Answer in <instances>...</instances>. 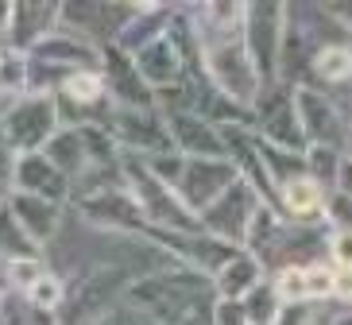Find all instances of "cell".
Here are the masks:
<instances>
[{"instance_id": "obj_3", "label": "cell", "mask_w": 352, "mask_h": 325, "mask_svg": "<svg viewBox=\"0 0 352 325\" xmlns=\"http://www.w3.org/2000/svg\"><path fill=\"white\" fill-rule=\"evenodd\" d=\"M232 182H236V163H228V159H186V163H182V175H178V182H175V194L186 210L201 213V210H209Z\"/></svg>"}, {"instance_id": "obj_15", "label": "cell", "mask_w": 352, "mask_h": 325, "mask_svg": "<svg viewBox=\"0 0 352 325\" xmlns=\"http://www.w3.org/2000/svg\"><path fill=\"white\" fill-rule=\"evenodd\" d=\"M279 201L283 210L290 213L294 221H302V225H314V221H325V190L318 186L314 179H290L279 186Z\"/></svg>"}, {"instance_id": "obj_5", "label": "cell", "mask_w": 352, "mask_h": 325, "mask_svg": "<svg viewBox=\"0 0 352 325\" xmlns=\"http://www.w3.org/2000/svg\"><path fill=\"white\" fill-rule=\"evenodd\" d=\"M294 113H298V128L306 144L344 151V116L337 113L329 97L314 93V89H298L294 93Z\"/></svg>"}, {"instance_id": "obj_12", "label": "cell", "mask_w": 352, "mask_h": 325, "mask_svg": "<svg viewBox=\"0 0 352 325\" xmlns=\"http://www.w3.org/2000/svg\"><path fill=\"white\" fill-rule=\"evenodd\" d=\"M63 16L58 4H12V51H28L35 43H43L47 35L54 32V20Z\"/></svg>"}, {"instance_id": "obj_14", "label": "cell", "mask_w": 352, "mask_h": 325, "mask_svg": "<svg viewBox=\"0 0 352 325\" xmlns=\"http://www.w3.org/2000/svg\"><path fill=\"white\" fill-rule=\"evenodd\" d=\"M8 213L16 217V225H20L35 244L54 240L58 221H63V210H58V205H51V201H43V198H32V194H12Z\"/></svg>"}, {"instance_id": "obj_2", "label": "cell", "mask_w": 352, "mask_h": 325, "mask_svg": "<svg viewBox=\"0 0 352 325\" xmlns=\"http://www.w3.org/2000/svg\"><path fill=\"white\" fill-rule=\"evenodd\" d=\"M206 66L209 78L217 82L221 97H228L232 105H248L259 93V74L248 58L244 39H228V43H206Z\"/></svg>"}, {"instance_id": "obj_8", "label": "cell", "mask_w": 352, "mask_h": 325, "mask_svg": "<svg viewBox=\"0 0 352 325\" xmlns=\"http://www.w3.org/2000/svg\"><path fill=\"white\" fill-rule=\"evenodd\" d=\"M132 66H135V74L147 82V89L151 93H163V89H175V85H182V54H178V47H175V39L170 35H159L155 43H147L144 51H135L132 54Z\"/></svg>"}, {"instance_id": "obj_25", "label": "cell", "mask_w": 352, "mask_h": 325, "mask_svg": "<svg viewBox=\"0 0 352 325\" xmlns=\"http://www.w3.org/2000/svg\"><path fill=\"white\" fill-rule=\"evenodd\" d=\"M337 186H341V194L352 201V159H341V175H337Z\"/></svg>"}, {"instance_id": "obj_20", "label": "cell", "mask_w": 352, "mask_h": 325, "mask_svg": "<svg viewBox=\"0 0 352 325\" xmlns=\"http://www.w3.org/2000/svg\"><path fill=\"white\" fill-rule=\"evenodd\" d=\"M337 175H341V151H333V147H310L306 151V179H314L325 190V182H337Z\"/></svg>"}, {"instance_id": "obj_7", "label": "cell", "mask_w": 352, "mask_h": 325, "mask_svg": "<svg viewBox=\"0 0 352 325\" xmlns=\"http://www.w3.org/2000/svg\"><path fill=\"white\" fill-rule=\"evenodd\" d=\"M279 306H302V302H325L333 298V267L329 263H290L271 283Z\"/></svg>"}, {"instance_id": "obj_17", "label": "cell", "mask_w": 352, "mask_h": 325, "mask_svg": "<svg viewBox=\"0 0 352 325\" xmlns=\"http://www.w3.org/2000/svg\"><path fill=\"white\" fill-rule=\"evenodd\" d=\"M314 74H318L321 82L329 85H341L352 78V47H321L318 54H314Z\"/></svg>"}, {"instance_id": "obj_19", "label": "cell", "mask_w": 352, "mask_h": 325, "mask_svg": "<svg viewBox=\"0 0 352 325\" xmlns=\"http://www.w3.org/2000/svg\"><path fill=\"white\" fill-rule=\"evenodd\" d=\"M66 101H78V105H94L104 97V78L97 70H74L63 85Z\"/></svg>"}, {"instance_id": "obj_1", "label": "cell", "mask_w": 352, "mask_h": 325, "mask_svg": "<svg viewBox=\"0 0 352 325\" xmlns=\"http://www.w3.org/2000/svg\"><path fill=\"white\" fill-rule=\"evenodd\" d=\"M256 210H259V194L252 190V182L236 179L209 210L197 213V221H201L206 236L228 244V248H236V244H244V236H248V225H252V217H256Z\"/></svg>"}, {"instance_id": "obj_13", "label": "cell", "mask_w": 352, "mask_h": 325, "mask_svg": "<svg viewBox=\"0 0 352 325\" xmlns=\"http://www.w3.org/2000/svg\"><path fill=\"white\" fill-rule=\"evenodd\" d=\"M259 283H263V263L252 252H236L217 275H213L217 302H244Z\"/></svg>"}, {"instance_id": "obj_11", "label": "cell", "mask_w": 352, "mask_h": 325, "mask_svg": "<svg viewBox=\"0 0 352 325\" xmlns=\"http://www.w3.org/2000/svg\"><path fill=\"white\" fill-rule=\"evenodd\" d=\"M82 210L85 217L94 221V225H101V229H140L144 221H140V205H135L132 194H124V190H101V194H94V198H82Z\"/></svg>"}, {"instance_id": "obj_4", "label": "cell", "mask_w": 352, "mask_h": 325, "mask_svg": "<svg viewBox=\"0 0 352 325\" xmlns=\"http://www.w3.org/2000/svg\"><path fill=\"white\" fill-rule=\"evenodd\" d=\"M283 8L275 4H252L244 16V47L259 78H271L279 70V47H283Z\"/></svg>"}, {"instance_id": "obj_9", "label": "cell", "mask_w": 352, "mask_h": 325, "mask_svg": "<svg viewBox=\"0 0 352 325\" xmlns=\"http://www.w3.org/2000/svg\"><path fill=\"white\" fill-rule=\"evenodd\" d=\"M116 116H120V120H116V132H120V144H124L128 151H151V155L175 151L166 124H159L151 109H120Z\"/></svg>"}, {"instance_id": "obj_24", "label": "cell", "mask_w": 352, "mask_h": 325, "mask_svg": "<svg viewBox=\"0 0 352 325\" xmlns=\"http://www.w3.org/2000/svg\"><path fill=\"white\" fill-rule=\"evenodd\" d=\"M333 298L352 302V271H344V267H333Z\"/></svg>"}, {"instance_id": "obj_22", "label": "cell", "mask_w": 352, "mask_h": 325, "mask_svg": "<svg viewBox=\"0 0 352 325\" xmlns=\"http://www.w3.org/2000/svg\"><path fill=\"white\" fill-rule=\"evenodd\" d=\"M329 256H333V267H344L352 271V229H337L329 236Z\"/></svg>"}, {"instance_id": "obj_6", "label": "cell", "mask_w": 352, "mask_h": 325, "mask_svg": "<svg viewBox=\"0 0 352 325\" xmlns=\"http://www.w3.org/2000/svg\"><path fill=\"white\" fill-rule=\"evenodd\" d=\"M4 139H8L16 151L32 155L35 147H43L54 136V105L47 97H28L20 105L4 116Z\"/></svg>"}, {"instance_id": "obj_10", "label": "cell", "mask_w": 352, "mask_h": 325, "mask_svg": "<svg viewBox=\"0 0 352 325\" xmlns=\"http://www.w3.org/2000/svg\"><path fill=\"white\" fill-rule=\"evenodd\" d=\"M16 182H20V194L43 198V201H51V205H58L66 198V190H70L66 175L58 167H51L43 151H32V155L16 159Z\"/></svg>"}, {"instance_id": "obj_18", "label": "cell", "mask_w": 352, "mask_h": 325, "mask_svg": "<svg viewBox=\"0 0 352 325\" xmlns=\"http://www.w3.org/2000/svg\"><path fill=\"white\" fill-rule=\"evenodd\" d=\"M23 298H28V306H32V310L51 314V310H58V306H63V279H58V275H51V271H43L39 279L23 291Z\"/></svg>"}, {"instance_id": "obj_16", "label": "cell", "mask_w": 352, "mask_h": 325, "mask_svg": "<svg viewBox=\"0 0 352 325\" xmlns=\"http://www.w3.org/2000/svg\"><path fill=\"white\" fill-rule=\"evenodd\" d=\"M47 163L58 167L63 175H78L82 167H89V155H85V144H82V132L78 128H66V132H54L47 139Z\"/></svg>"}, {"instance_id": "obj_21", "label": "cell", "mask_w": 352, "mask_h": 325, "mask_svg": "<svg viewBox=\"0 0 352 325\" xmlns=\"http://www.w3.org/2000/svg\"><path fill=\"white\" fill-rule=\"evenodd\" d=\"M43 271H47V267H43L39 260H8V283L16 287V291H28Z\"/></svg>"}, {"instance_id": "obj_23", "label": "cell", "mask_w": 352, "mask_h": 325, "mask_svg": "<svg viewBox=\"0 0 352 325\" xmlns=\"http://www.w3.org/2000/svg\"><path fill=\"white\" fill-rule=\"evenodd\" d=\"M213 325H248L240 302H213Z\"/></svg>"}]
</instances>
